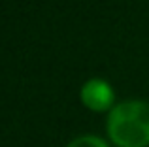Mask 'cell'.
Returning a JSON list of instances; mask_svg holds the SVG:
<instances>
[{
	"label": "cell",
	"mask_w": 149,
	"mask_h": 147,
	"mask_svg": "<svg viewBox=\"0 0 149 147\" xmlns=\"http://www.w3.org/2000/svg\"><path fill=\"white\" fill-rule=\"evenodd\" d=\"M106 134L115 147H149V102H117L106 119Z\"/></svg>",
	"instance_id": "cell-1"
},
{
	"label": "cell",
	"mask_w": 149,
	"mask_h": 147,
	"mask_svg": "<svg viewBox=\"0 0 149 147\" xmlns=\"http://www.w3.org/2000/svg\"><path fill=\"white\" fill-rule=\"evenodd\" d=\"M79 100L89 111L109 113V110L115 106V91L109 81L102 77H91L81 85Z\"/></svg>",
	"instance_id": "cell-2"
},
{
	"label": "cell",
	"mask_w": 149,
	"mask_h": 147,
	"mask_svg": "<svg viewBox=\"0 0 149 147\" xmlns=\"http://www.w3.org/2000/svg\"><path fill=\"white\" fill-rule=\"evenodd\" d=\"M66 147H109V144L100 136L95 134H83V136L74 138Z\"/></svg>",
	"instance_id": "cell-3"
}]
</instances>
